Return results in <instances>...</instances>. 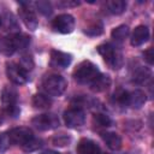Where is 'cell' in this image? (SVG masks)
<instances>
[{
    "instance_id": "1",
    "label": "cell",
    "mask_w": 154,
    "mask_h": 154,
    "mask_svg": "<svg viewBox=\"0 0 154 154\" xmlns=\"http://www.w3.org/2000/svg\"><path fill=\"white\" fill-rule=\"evenodd\" d=\"M99 75L100 71L97 66L89 60H83L82 63H79L73 71L75 81L81 84H90Z\"/></svg>"
},
{
    "instance_id": "2",
    "label": "cell",
    "mask_w": 154,
    "mask_h": 154,
    "mask_svg": "<svg viewBox=\"0 0 154 154\" xmlns=\"http://www.w3.org/2000/svg\"><path fill=\"white\" fill-rule=\"evenodd\" d=\"M67 87L66 79L60 75H49L42 81V89L47 95L60 96Z\"/></svg>"
},
{
    "instance_id": "3",
    "label": "cell",
    "mask_w": 154,
    "mask_h": 154,
    "mask_svg": "<svg viewBox=\"0 0 154 154\" xmlns=\"http://www.w3.org/2000/svg\"><path fill=\"white\" fill-rule=\"evenodd\" d=\"M97 53L103 58V60L112 67V69H119L123 65V57L122 53L116 49V47L111 43H103L97 46Z\"/></svg>"
},
{
    "instance_id": "4",
    "label": "cell",
    "mask_w": 154,
    "mask_h": 154,
    "mask_svg": "<svg viewBox=\"0 0 154 154\" xmlns=\"http://www.w3.org/2000/svg\"><path fill=\"white\" fill-rule=\"evenodd\" d=\"M6 75L8 77V79L17 85L25 84L29 79L28 71L25 69H23L19 64H16V63L6 64Z\"/></svg>"
},
{
    "instance_id": "5",
    "label": "cell",
    "mask_w": 154,
    "mask_h": 154,
    "mask_svg": "<svg viewBox=\"0 0 154 154\" xmlns=\"http://www.w3.org/2000/svg\"><path fill=\"white\" fill-rule=\"evenodd\" d=\"M31 124L42 131H47V130H52L59 126V119L55 114L53 113H43V114H38L36 117L32 118Z\"/></svg>"
},
{
    "instance_id": "6",
    "label": "cell",
    "mask_w": 154,
    "mask_h": 154,
    "mask_svg": "<svg viewBox=\"0 0 154 154\" xmlns=\"http://www.w3.org/2000/svg\"><path fill=\"white\" fill-rule=\"evenodd\" d=\"M52 28L60 34H70L75 28V18L69 13L57 16L52 22Z\"/></svg>"
},
{
    "instance_id": "7",
    "label": "cell",
    "mask_w": 154,
    "mask_h": 154,
    "mask_svg": "<svg viewBox=\"0 0 154 154\" xmlns=\"http://www.w3.org/2000/svg\"><path fill=\"white\" fill-rule=\"evenodd\" d=\"M64 122L69 128H79L85 122V113L79 107H72L64 112Z\"/></svg>"
},
{
    "instance_id": "8",
    "label": "cell",
    "mask_w": 154,
    "mask_h": 154,
    "mask_svg": "<svg viewBox=\"0 0 154 154\" xmlns=\"http://www.w3.org/2000/svg\"><path fill=\"white\" fill-rule=\"evenodd\" d=\"M8 136H10L11 143L20 146L22 148L34 138L32 131L28 128H14L8 132Z\"/></svg>"
},
{
    "instance_id": "9",
    "label": "cell",
    "mask_w": 154,
    "mask_h": 154,
    "mask_svg": "<svg viewBox=\"0 0 154 154\" xmlns=\"http://www.w3.org/2000/svg\"><path fill=\"white\" fill-rule=\"evenodd\" d=\"M19 17L23 20V23L25 24V26L30 30H35L38 25V20L36 17L35 11L29 6V4L26 2H20V7H19Z\"/></svg>"
},
{
    "instance_id": "10",
    "label": "cell",
    "mask_w": 154,
    "mask_h": 154,
    "mask_svg": "<svg viewBox=\"0 0 154 154\" xmlns=\"http://www.w3.org/2000/svg\"><path fill=\"white\" fill-rule=\"evenodd\" d=\"M72 61V55L61 51H52L51 52V65L54 67L64 69L67 67Z\"/></svg>"
},
{
    "instance_id": "11",
    "label": "cell",
    "mask_w": 154,
    "mask_h": 154,
    "mask_svg": "<svg viewBox=\"0 0 154 154\" xmlns=\"http://www.w3.org/2000/svg\"><path fill=\"white\" fill-rule=\"evenodd\" d=\"M77 154H101L100 147L89 138H82L77 144Z\"/></svg>"
},
{
    "instance_id": "12",
    "label": "cell",
    "mask_w": 154,
    "mask_h": 154,
    "mask_svg": "<svg viewBox=\"0 0 154 154\" xmlns=\"http://www.w3.org/2000/svg\"><path fill=\"white\" fill-rule=\"evenodd\" d=\"M149 38V30L146 25H138L135 28L132 35H131V45L137 47L147 42Z\"/></svg>"
},
{
    "instance_id": "13",
    "label": "cell",
    "mask_w": 154,
    "mask_h": 154,
    "mask_svg": "<svg viewBox=\"0 0 154 154\" xmlns=\"http://www.w3.org/2000/svg\"><path fill=\"white\" fill-rule=\"evenodd\" d=\"M146 102V94L142 90H134V91H128V97H126V106H130L132 108H140L144 105Z\"/></svg>"
},
{
    "instance_id": "14",
    "label": "cell",
    "mask_w": 154,
    "mask_h": 154,
    "mask_svg": "<svg viewBox=\"0 0 154 154\" xmlns=\"http://www.w3.org/2000/svg\"><path fill=\"white\" fill-rule=\"evenodd\" d=\"M89 85H90V89L94 90V91H97V93L105 91V90L108 89L109 85H111V78H109L107 75H102V73L100 72V75H99Z\"/></svg>"
},
{
    "instance_id": "15",
    "label": "cell",
    "mask_w": 154,
    "mask_h": 154,
    "mask_svg": "<svg viewBox=\"0 0 154 154\" xmlns=\"http://www.w3.org/2000/svg\"><path fill=\"white\" fill-rule=\"evenodd\" d=\"M1 101L5 106V109L10 108V107H13V106H17L16 105V102H17V91L11 87L4 88L2 94H1Z\"/></svg>"
},
{
    "instance_id": "16",
    "label": "cell",
    "mask_w": 154,
    "mask_h": 154,
    "mask_svg": "<svg viewBox=\"0 0 154 154\" xmlns=\"http://www.w3.org/2000/svg\"><path fill=\"white\" fill-rule=\"evenodd\" d=\"M102 140L107 144V147L112 150H118L122 147V138L116 132H105L102 134Z\"/></svg>"
},
{
    "instance_id": "17",
    "label": "cell",
    "mask_w": 154,
    "mask_h": 154,
    "mask_svg": "<svg viewBox=\"0 0 154 154\" xmlns=\"http://www.w3.org/2000/svg\"><path fill=\"white\" fill-rule=\"evenodd\" d=\"M16 52L14 46H13V41H12V36H2L0 35V53L5 54V55H11Z\"/></svg>"
},
{
    "instance_id": "18",
    "label": "cell",
    "mask_w": 154,
    "mask_h": 154,
    "mask_svg": "<svg viewBox=\"0 0 154 154\" xmlns=\"http://www.w3.org/2000/svg\"><path fill=\"white\" fill-rule=\"evenodd\" d=\"M52 105V100L45 94H35L32 96V106L38 109H47Z\"/></svg>"
},
{
    "instance_id": "19",
    "label": "cell",
    "mask_w": 154,
    "mask_h": 154,
    "mask_svg": "<svg viewBox=\"0 0 154 154\" xmlns=\"http://www.w3.org/2000/svg\"><path fill=\"white\" fill-rule=\"evenodd\" d=\"M12 41H13V46H14V49L16 51H20V49H24L28 47L29 42H30V37L24 35V34H12Z\"/></svg>"
},
{
    "instance_id": "20",
    "label": "cell",
    "mask_w": 154,
    "mask_h": 154,
    "mask_svg": "<svg viewBox=\"0 0 154 154\" xmlns=\"http://www.w3.org/2000/svg\"><path fill=\"white\" fill-rule=\"evenodd\" d=\"M106 6L112 14H122L126 8V2L124 0H109Z\"/></svg>"
},
{
    "instance_id": "21",
    "label": "cell",
    "mask_w": 154,
    "mask_h": 154,
    "mask_svg": "<svg viewBox=\"0 0 154 154\" xmlns=\"http://www.w3.org/2000/svg\"><path fill=\"white\" fill-rule=\"evenodd\" d=\"M129 32H130V31H129V28H128L126 25H119V26H117V28H114V29L112 30L111 36H112V38H113L114 41L122 42V41H124V40L128 37Z\"/></svg>"
},
{
    "instance_id": "22",
    "label": "cell",
    "mask_w": 154,
    "mask_h": 154,
    "mask_svg": "<svg viewBox=\"0 0 154 154\" xmlns=\"http://www.w3.org/2000/svg\"><path fill=\"white\" fill-rule=\"evenodd\" d=\"M94 123L97 125V126H101V128H107L111 125V118L106 114H102V113H97L94 116Z\"/></svg>"
},
{
    "instance_id": "23",
    "label": "cell",
    "mask_w": 154,
    "mask_h": 154,
    "mask_svg": "<svg viewBox=\"0 0 154 154\" xmlns=\"http://www.w3.org/2000/svg\"><path fill=\"white\" fill-rule=\"evenodd\" d=\"M149 76H150V71H149L148 69L141 67V69H138V70L134 73V81L137 82V83H142V82H144Z\"/></svg>"
},
{
    "instance_id": "24",
    "label": "cell",
    "mask_w": 154,
    "mask_h": 154,
    "mask_svg": "<svg viewBox=\"0 0 154 154\" xmlns=\"http://www.w3.org/2000/svg\"><path fill=\"white\" fill-rule=\"evenodd\" d=\"M35 5H36L38 12L42 13L43 16H49L53 12L52 6H51V4L48 1H37V2H35Z\"/></svg>"
},
{
    "instance_id": "25",
    "label": "cell",
    "mask_w": 154,
    "mask_h": 154,
    "mask_svg": "<svg viewBox=\"0 0 154 154\" xmlns=\"http://www.w3.org/2000/svg\"><path fill=\"white\" fill-rule=\"evenodd\" d=\"M84 32L87 35H90V36H97V35H100L102 32V24L99 23V22H96V23L91 24L90 26L85 28L84 29Z\"/></svg>"
},
{
    "instance_id": "26",
    "label": "cell",
    "mask_w": 154,
    "mask_h": 154,
    "mask_svg": "<svg viewBox=\"0 0 154 154\" xmlns=\"http://www.w3.org/2000/svg\"><path fill=\"white\" fill-rule=\"evenodd\" d=\"M10 144H11V140H10L8 134L7 132H1L0 134V153L7 150Z\"/></svg>"
},
{
    "instance_id": "27",
    "label": "cell",
    "mask_w": 154,
    "mask_h": 154,
    "mask_svg": "<svg viewBox=\"0 0 154 154\" xmlns=\"http://www.w3.org/2000/svg\"><path fill=\"white\" fill-rule=\"evenodd\" d=\"M40 147H41V141L40 140H36L34 137L26 146L23 147V150H25V152H32V150H35V149H37Z\"/></svg>"
},
{
    "instance_id": "28",
    "label": "cell",
    "mask_w": 154,
    "mask_h": 154,
    "mask_svg": "<svg viewBox=\"0 0 154 154\" xmlns=\"http://www.w3.org/2000/svg\"><path fill=\"white\" fill-rule=\"evenodd\" d=\"M143 55H144L146 61H147L149 65H152V64L154 63V49H153L152 47H149L147 51H144Z\"/></svg>"
},
{
    "instance_id": "29",
    "label": "cell",
    "mask_w": 154,
    "mask_h": 154,
    "mask_svg": "<svg viewBox=\"0 0 154 154\" xmlns=\"http://www.w3.org/2000/svg\"><path fill=\"white\" fill-rule=\"evenodd\" d=\"M69 141H70V138H69L67 136L61 135V136L55 137V138L53 140V143H54V146H60V147H63V146H66Z\"/></svg>"
},
{
    "instance_id": "30",
    "label": "cell",
    "mask_w": 154,
    "mask_h": 154,
    "mask_svg": "<svg viewBox=\"0 0 154 154\" xmlns=\"http://www.w3.org/2000/svg\"><path fill=\"white\" fill-rule=\"evenodd\" d=\"M78 5H79V1H63V2H60V6H64V7L78 6Z\"/></svg>"
},
{
    "instance_id": "31",
    "label": "cell",
    "mask_w": 154,
    "mask_h": 154,
    "mask_svg": "<svg viewBox=\"0 0 154 154\" xmlns=\"http://www.w3.org/2000/svg\"><path fill=\"white\" fill-rule=\"evenodd\" d=\"M41 154H59V153L53 152V150H48V152H43V153H41Z\"/></svg>"
},
{
    "instance_id": "32",
    "label": "cell",
    "mask_w": 154,
    "mask_h": 154,
    "mask_svg": "<svg viewBox=\"0 0 154 154\" xmlns=\"http://www.w3.org/2000/svg\"><path fill=\"white\" fill-rule=\"evenodd\" d=\"M0 24H1V17H0Z\"/></svg>"
}]
</instances>
